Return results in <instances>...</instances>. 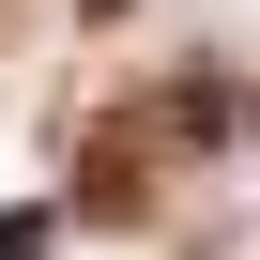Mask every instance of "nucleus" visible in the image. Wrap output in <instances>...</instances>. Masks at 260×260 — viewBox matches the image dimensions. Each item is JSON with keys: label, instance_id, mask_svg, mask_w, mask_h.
<instances>
[{"label": "nucleus", "instance_id": "nucleus-1", "mask_svg": "<svg viewBox=\"0 0 260 260\" xmlns=\"http://www.w3.org/2000/svg\"><path fill=\"white\" fill-rule=\"evenodd\" d=\"M0 260H46V199H16V214H0Z\"/></svg>", "mask_w": 260, "mask_h": 260}, {"label": "nucleus", "instance_id": "nucleus-2", "mask_svg": "<svg viewBox=\"0 0 260 260\" xmlns=\"http://www.w3.org/2000/svg\"><path fill=\"white\" fill-rule=\"evenodd\" d=\"M77 16H122V0H77Z\"/></svg>", "mask_w": 260, "mask_h": 260}]
</instances>
